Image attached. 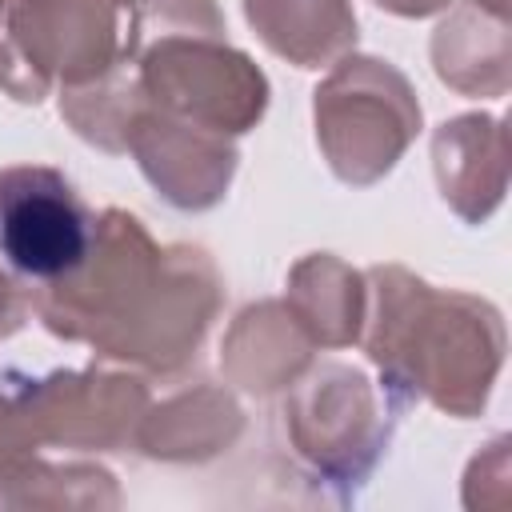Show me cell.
I'll list each match as a JSON object with an SVG mask.
<instances>
[{
    "label": "cell",
    "mask_w": 512,
    "mask_h": 512,
    "mask_svg": "<svg viewBox=\"0 0 512 512\" xmlns=\"http://www.w3.org/2000/svg\"><path fill=\"white\" fill-rule=\"evenodd\" d=\"M164 268V248L140 216L104 208L84 260L32 292V312L52 336L96 348V356L144 312Z\"/></svg>",
    "instance_id": "cell-3"
},
{
    "label": "cell",
    "mask_w": 512,
    "mask_h": 512,
    "mask_svg": "<svg viewBox=\"0 0 512 512\" xmlns=\"http://www.w3.org/2000/svg\"><path fill=\"white\" fill-rule=\"evenodd\" d=\"M432 68L460 96L508 92V12L460 0L432 32Z\"/></svg>",
    "instance_id": "cell-14"
},
{
    "label": "cell",
    "mask_w": 512,
    "mask_h": 512,
    "mask_svg": "<svg viewBox=\"0 0 512 512\" xmlns=\"http://www.w3.org/2000/svg\"><path fill=\"white\" fill-rule=\"evenodd\" d=\"M376 8L392 12V16H404V20H420V16H436L444 12L452 0H372Z\"/></svg>",
    "instance_id": "cell-20"
},
{
    "label": "cell",
    "mask_w": 512,
    "mask_h": 512,
    "mask_svg": "<svg viewBox=\"0 0 512 512\" xmlns=\"http://www.w3.org/2000/svg\"><path fill=\"white\" fill-rule=\"evenodd\" d=\"M120 488L96 464H48L40 448L0 460V508H116Z\"/></svg>",
    "instance_id": "cell-17"
},
{
    "label": "cell",
    "mask_w": 512,
    "mask_h": 512,
    "mask_svg": "<svg viewBox=\"0 0 512 512\" xmlns=\"http://www.w3.org/2000/svg\"><path fill=\"white\" fill-rule=\"evenodd\" d=\"M484 4H492V8H504V12H508V0H484Z\"/></svg>",
    "instance_id": "cell-21"
},
{
    "label": "cell",
    "mask_w": 512,
    "mask_h": 512,
    "mask_svg": "<svg viewBox=\"0 0 512 512\" xmlns=\"http://www.w3.org/2000/svg\"><path fill=\"white\" fill-rule=\"evenodd\" d=\"M220 304H224V280L212 256L196 244H168L160 280L144 312L100 356L140 372L172 376L196 356Z\"/></svg>",
    "instance_id": "cell-8"
},
{
    "label": "cell",
    "mask_w": 512,
    "mask_h": 512,
    "mask_svg": "<svg viewBox=\"0 0 512 512\" xmlns=\"http://www.w3.org/2000/svg\"><path fill=\"white\" fill-rule=\"evenodd\" d=\"M12 8H16V0H0V88L20 104H40L48 96V84L24 64V56L12 40Z\"/></svg>",
    "instance_id": "cell-18"
},
{
    "label": "cell",
    "mask_w": 512,
    "mask_h": 512,
    "mask_svg": "<svg viewBox=\"0 0 512 512\" xmlns=\"http://www.w3.org/2000/svg\"><path fill=\"white\" fill-rule=\"evenodd\" d=\"M316 144L328 168L368 188L396 168L420 132V100L400 68L376 56H340L312 92Z\"/></svg>",
    "instance_id": "cell-4"
},
{
    "label": "cell",
    "mask_w": 512,
    "mask_h": 512,
    "mask_svg": "<svg viewBox=\"0 0 512 512\" xmlns=\"http://www.w3.org/2000/svg\"><path fill=\"white\" fill-rule=\"evenodd\" d=\"M128 68L148 108L220 136L256 128L268 108V76L228 44L216 0H132Z\"/></svg>",
    "instance_id": "cell-2"
},
{
    "label": "cell",
    "mask_w": 512,
    "mask_h": 512,
    "mask_svg": "<svg viewBox=\"0 0 512 512\" xmlns=\"http://www.w3.org/2000/svg\"><path fill=\"white\" fill-rule=\"evenodd\" d=\"M24 320H28V296L0 272V340L12 336V332H20Z\"/></svg>",
    "instance_id": "cell-19"
},
{
    "label": "cell",
    "mask_w": 512,
    "mask_h": 512,
    "mask_svg": "<svg viewBox=\"0 0 512 512\" xmlns=\"http://www.w3.org/2000/svg\"><path fill=\"white\" fill-rule=\"evenodd\" d=\"M432 168H436V188L444 204L460 220L484 224L508 192L504 120L484 112L444 120L432 136Z\"/></svg>",
    "instance_id": "cell-11"
},
{
    "label": "cell",
    "mask_w": 512,
    "mask_h": 512,
    "mask_svg": "<svg viewBox=\"0 0 512 512\" xmlns=\"http://www.w3.org/2000/svg\"><path fill=\"white\" fill-rule=\"evenodd\" d=\"M312 348L316 344L292 320L284 300H260L248 304L224 332L220 368L236 388L272 396L304 376V368L312 364Z\"/></svg>",
    "instance_id": "cell-13"
},
{
    "label": "cell",
    "mask_w": 512,
    "mask_h": 512,
    "mask_svg": "<svg viewBox=\"0 0 512 512\" xmlns=\"http://www.w3.org/2000/svg\"><path fill=\"white\" fill-rule=\"evenodd\" d=\"M364 272L332 252H312L292 264L284 308L320 348H348L364 328Z\"/></svg>",
    "instance_id": "cell-16"
},
{
    "label": "cell",
    "mask_w": 512,
    "mask_h": 512,
    "mask_svg": "<svg viewBox=\"0 0 512 512\" xmlns=\"http://www.w3.org/2000/svg\"><path fill=\"white\" fill-rule=\"evenodd\" d=\"M292 452L328 484L356 488L388 448V412L352 364H320L284 400Z\"/></svg>",
    "instance_id": "cell-5"
},
{
    "label": "cell",
    "mask_w": 512,
    "mask_h": 512,
    "mask_svg": "<svg viewBox=\"0 0 512 512\" xmlns=\"http://www.w3.org/2000/svg\"><path fill=\"white\" fill-rule=\"evenodd\" d=\"M132 0H16L12 40L24 64L60 88L92 84L128 60Z\"/></svg>",
    "instance_id": "cell-9"
},
{
    "label": "cell",
    "mask_w": 512,
    "mask_h": 512,
    "mask_svg": "<svg viewBox=\"0 0 512 512\" xmlns=\"http://www.w3.org/2000/svg\"><path fill=\"white\" fill-rule=\"evenodd\" d=\"M40 444L76 448V452H124L136 444L140 416L148 412L144 380L112 368H80V372H48L36 380H20L8 392Z\"/></svg>",
    "instance_id": "cell-6"
},
{
    "label": "cell",
    "mask_w": 512,
    "mask_h": 512,
    "mask_svg": "<svg viewBox=\"0 0 512 512\" xmlns=\"http://www.w3.org/2000/svg\"><path fill=\"white\" fill-rule=\"evenodd\" d=\"M128 152L136 156L144 180L180 212L216 208L236 176L232 136L172 120L156 108H140L128 128Z\"/></svg>",
    "instance_id": "cell-10"
},
{
    "label": "cell",
    "mask_w": 512,
    "mask_h": 512,
    "mask_svg": "<svg viewBox=\"0 0 512 512\" xmlns=\"http://www.w3.org/2000/svg\"><path fill=\"white\" fill-rule=\"evenodd\" d=\"M92 232L96 216L60 168H0V256L12 272L48 284L84 260Z\"/></svg>",
    "instance_id": "cell-7"
},
{
    "label": "cell",
    "mask_w": 512,
    "mask_h": 512,
    "mask_svg": "<svg viewBox=\"0 0 512 512\" xmlns=\"http://www.w3.org/2000/svg\"><path fill=\"white\" fill-rule=\"evenodd\" d=\"M244 16L260 44L296 68L336 64L356 48L348 0H244Z\"/></svg>",
    "instance_id": "cell-15"
},
{
    "label": "cell",
    "mask_w": 512,
    "mask_h": 512,
    "mask_svg": "<svg viewBox=\"0 0 512 512\" xmlns=\"http://www.w3.org/2000/svg\"><path fill=\"white\" fill-rule=\"evenodd\" d=\"M244 432V412L220 384H188L160 404H148L136 428V452L148 460H172V464H196L228 452Z\"/></svg>",
    "instance_id": "cell-12"
},
{
    "label": "cell",
    "mask_w": 512,
    "mask_h": 512,
    "mask_svg": "<svg viewBox=\"0 0 512 512\" xmlns=\"http://www.w3.org/2000/svg\"><path fill=\"white\" fill-rule=\"evenodd\" d=\"M364 292L360 344L380 368L384 396L428 400L456 420L480 416L504 364L500 312L472 292L432 288L400 264H372Z\"/></svg>",
    "instance_id": "cell-1"
}]
</instances>
